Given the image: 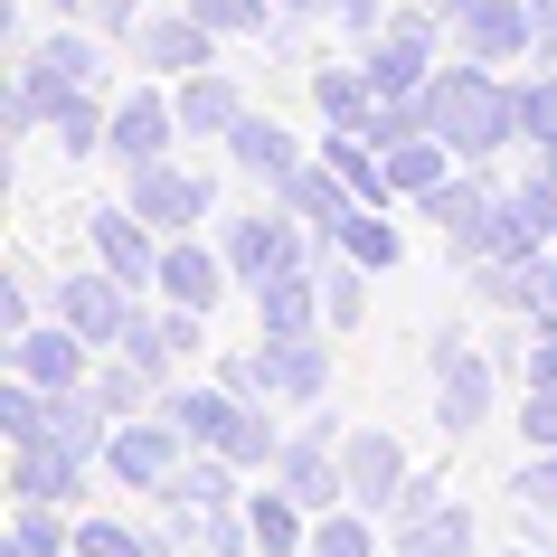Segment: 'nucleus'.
Returning <instances> with one entry per match:
<instances>
[{"mask_svg":"<svg viewBox=\"0 0 557 557\" xmlns=\"http://www.w3.org/2000/svg\"><path fill=\"white\" fill-rule=\"evenodd\" d=\"M123 359H133V369H151V379L171 387V379H180V350H171V322H161V312H133V331H123Z\"/></svg>","mask_w":557,"mask_h":557,"instance_id":"58836bf2","label":"nucleus"},{"mask_svg":"<svg viewBox=\"0 0 557 557\" xmlns=\"http://www.w3.org/2000/svg\"><path fill=\"white\" fill-rule=\"evenodd\" d=\"M510 500L548 520L557 510V444H520V463H510Z\"/></svg>","mask_w":557,"mask_h":557,"instance_id":"e433bc0d","label":"nucleus"},{"mask_svg":"<svg viewBox=\"0 0 557 557\" xmlns=\"http://www.w3.org/2000/svg\"><path fill=\"white\" fill-rule=\"evenodd\" d=\"M520 151H557V76L520 86Z\"/></svg>","mask_w":557,"mask_h":557,"instance_id":"a19ab883","label":"nucleus"},{"mask_svg":"<svg viewBox=\"0 0 557 557\" xmlns=\"http://www.w3.org/2000/svg\"><path fill=\"white\" fill-rule=\"evenodd\" d=\"M66 548H76V510L66 500H10L0 557H66Z\"/></svg>","mask_w":557,"mask_h":557,"instance_id":"a878e982","label":"nucleus"},{"mask_svg":"<svg viewBox=\"0 0 557 557\" xmlns=\"http://www.w3.org/2000/svg\"><path fill=\"white\" fill-rule=\"evenodd\" d=\"M123 199L143 208L161 236H199L208 208H218V171H199V161H171V151H161V161H133V171H123Z\"/></svg>","mask_w":557,"mask_h":557,"instance_id":"7ed1b4c3","label":"nucleus"},{"mask_svg":"<svg viewBox=\"0 0 557 557\" xmlns=\"http://www.w3.org/2000/svg\"><path fill=\"white\" fill-rule=\"evenodd\" d=\"M218 151H227V171L264 180V189H284V180L302 171V143H294V133H284L274 114H236V133H227Z\"/></svg>","mask_w":557,"mask_h":557,"instance_id":"a211bd4d","label":"nucleus"},{"mask_svg":"<svg viewBox=\"0 0 557 557\" xmlns=\"http://www.w3.org/2000/svg\"><path fill=\"white\" fill-rule=\"evenodd\" d=\"M256 312H264V341L331 331V322H322V274H312V264H302V274H274V284H256Z\"/></svg>","mask_w":557,"mask_h":557,"instance_id":"393cba45","label":"nucleus"},{"mask_svg":"<svg viewBox=\"0 0 557 557\" xmlns=\"http://www.w3.org/2000/svg\"><path fill=\"white\" fill-rule=\"evenodd\" d=\"M472 510L463 500H435V510H416V520H387V557H472Z\"/></svg>","mask_w":557,"mask_h":557,"instance_id":"412c9836","label":"nucleus"},{"mask_svg":"<svg viewBox=\"0 0 557 557\" xmlns=\"http://www.w3.org/2000/svg\"><path fill=\"white\" fill-rule=\"evenodd\" d=\"M218 246H227V274L246 284V294H256V284H274V274H302V264L322 256V236L302 227L284 199H274V208H246V218H227V236H218Z\"/></svg>","mask_w":557,"mask_h":557,"instance_id":"f03ea898","label":"nucleus"},{"mask_svg":"<svg viewBox=\"0 0 557 557\" xmlns=\"http://www.w3.org/2000/svg\"><path fill=\"white\" fill-rule=\"evenodd\" d=\"M86 236H95V264H104V274H123L133 294H151V284H161V246H171V236L151 227L133 199H104V208L86 218Z\"/></svg>","mask_w":557,"mask_h":557,"instance_id":"9d476101","label":"nucleus"},{"mask_svg":"<svg viewBox=\"0 0 557 557\" xmlns=\"http://www.w3.org/2000/svg\"><path fill=\"white\" fill-rule=\"evenodd\" d=\"M529 331H539V341H557V246L529 264Z\"/></svg>","mask_w":557,"mask_h":557,"instance_id":"37998d69","label":"nucleus"},{"mask_svg":"<svg viewBox=\"0 0 557 557\" xmlns=\"http://www.w3.org/2000/svg\"><path fill=\"white\" fill-rule=\"evenodd\" d=\"M510 189H520V208L539 218V236L557 246V151H529V171L510 180Z\"/></svg>","mask_w":557,"mask_h":557,"instance_id":"ea45409f","label":"nucleus"},{"mask_svg":"<svg viewBox=\"0 0 557 557\" xmlns=\"http://www.w3.org/2000/svg\"><path fill=\"white\" fill-rule=\"evenodd\" d=\"M492 199H500V180H492V161H463V171L444 180V189H425V227H444V246H454V264L472 256V236H482V218H492Z\"/></svg>","mask_w":557,"mask_h":557,"instance_id":"dca6fc26","label":"nucleus"},{"mask_svg":"<svg viewBox=\"0 0 557 557\" xmlns=\"http://www.w3.org/2000/svg\"><path fill=\"white\" fill-rule=\"evenodd\" d=\"M425 114L435 133L454 143V161H500V151H520V86H500V66H435V86H425Z\"/></svg>","mask_w":557,"mask_h":557,"instance_id":"f257e3e1","label":"nucleus"},{"mask_svg":"<svg viewBox=\"0 0 557 557\" xmlns=\"http://www.w3.org/2000/svg\"><path fill=\"white\" fill-rule=\"evenodd\" d=\"M171 95H180V133H189V143H227L236 114H246V95H236L218 66H199V76H171Z\"/></svg>","mask_w":557,"mask_h":557,"instance_id":"4be33fe9","label":"nucleus"},{"mask_svg":"<svg viewBox=\"0 0 557 557\" xmlns=\"http://www.w3.org/2000/svg\"><path fill=\"white\" fill-rule=\"evenodd\" d=\"M322 246H341V256H359L369 274H387V264L407 256V236H397V227L379 218V199H359L350 218H341V236H322Z\"/></svg>","mask_w":557,"mask_h":557,"instance_id":"f704fd0d","label":"nucleus"},{"mask_svg":"<svg viewBox=\"0 0 557 557\" xmlns=\"http://www.w3.org/2000/svg\"><path fill=\"white\" fill-rule=\"evenodd\" d=\"M246 520H256V557H302V539H312V510H302L284 482H264V492L246 500Z\"/></svg>","mask_w":557,"mask_h":557,"instance_id":"c85d7f7f","label":"nucleus"},{"mask_svg":"<svg viewBox=\"0 0 557 557\" xmlns=\"http://www.w3.org/2000/svg\"><path fill=\"white\" fill-rule=\"evenodd\" d=\"M189 10H199L208 29H227V38H256L264 29V0H189Z\"/></svg>","mask_w":557,"mask_h":557,"instance_id":"c03bdc74","label":"nucleus"},{"mask_svg":"<svg viewBox=\"0 0 557 557\" xmlns=\"http://www.w3.org/2000/svg\"><path fill=\"white\" fill-rule=\"evenodd\" d=\"M444 29H454V58H472V66L539 58V20H529V0H444Z\"/></svg>","mask_w":557,"mask_h":557,"instance_id":"6e6552de","label":"nucleus"},{"mask_svg":"<svg viewBox=\"0 0 557 557\" xmlns=\"http://www.w3.org/2000/svg\"><path fill=\"white\" fill-rule=\"evenodd\" d=\"M256 359H264V397H274V407L312 416V407L331 397V341H322V331H294V341H256Z\"/></svg>","mask_w":557,"mask_h":557,"instance_id":"f8f14e48","label":"nucleus"},{"mask_svg":"<svg viewBox=\"0 0 557 557\" xmlns=\"http://www.w3.org/2000/svg\"><path fill=\"white\" fill-rule=\"evenodd\" d=\"M274 199L294 208V218H302V227H312V236H341V218H350V208H359V189H350V180H341V171H331L322 151H312V161H302V171L284 180Z\"/></svg>","mask_w":557,"mask_h":557,"instance_id":"aec40b11","label":"nucleus"},{"mask_svg":"<svg viewBox=\"0 0 557 557\" xmlns=\"http://www.w3.org/2000/svg\"><path fill=\"white\" fill-rule=\"evenodd\" d=\"M227 397H236V387H227ZM284 435H294V425L274 416V397H236V407H227V435H218V454H227L236 472H274V463H284Z\"/></svg>","mask_w":557,"mask_h":557,"instance_id":"6ab92c4d","label":"nucleus"},{"mask_svg":"<svg viewBox=\"0 0 557 557\" xmlns=\"http://www.w3.org/2000/svg\"><path fill=\"white\" fill-rule=\"evenodd\" d=\"M302 557H387V520L379 510H322L312 520V539H302Z\"/></svg>","mask_w":557,"mask_h":557,"instance_id":"2f4dec72","label":"nucleus"},{"mask_svg":"<svg viewBox=\"0 0 557 557\" xmlns=\"http://www.w3.org/2000/svg\"><path fill=\"white\" fill-rule=\"evenodd\" d=\"M48 312H58L66 331H86L95 350H123V331H133L143 294H133L123 274H104V264H66L58 284H48Z\"/></svg>","mask_w":557,"mask_h":557,"instance_id":"20e7f679","label":"nucleus"},{"mask_svg":"<svg viewBox=\"0 0 557 557\" xmlns=\"http://www.w3.org/2000/svg\"><path fill=\"white\" fill-rule=\"evenodd\" d=\"M104 123H114V104H104V95H66L48 133H58L66 161H95V151H104Z\"/></svg>","mask_w":557,"mask_h":557,"instance_id":"c9c22d12","label":"nucleus"},{"mask_svg":"<svg viewBox=\"0 0 557 557\" xmlns=\"http://www.w3.org/2000/svg\"><path fill=\"white\" fill-rule=\"evenodd\" d=\"M520 397H557V341H539V331H529V350H520Z\"/></svg>","mask_w":557,"mask_h":557,"instance_id":"49530a36","label":"nucleus"},{"mask_svg":"<svg viewBox=\"0 0 557 557\" xmlns=\"http://www.w3.org/2000/svg\"><path fill=\"white\" fill-rule=\"evenodd\" d=\"M29 66L48 76V86H66V95H104V48H95V38H76V29L38 38V48H29Z\"/></svg>","mask_w":557,"mask_h":557,"instance_id":"cd10ccee","label":"nucleus"},{"mask_svg":"<svg viewBox=\"0 0 557 557\" xmlns=\"http://www.w3.org/2000/svg\"><path fill=\"white\" fill-rule=\"evenodd\" d=\"M86 20H95V38H143V10L133 0H86Z\"/></svg>","mask_w":557,"mask_h":557,"instance_id":"de8ad7c7","label":"nucleus"},{"mask_svg":"<svg viewBox=\"0 0 557 557\" xmlns=\"http://www.w3.org/2000/svg\"><path fill=\"white\" fill-rule=\"evenodd\" d=\"M284 10H294V29H302V20H322V10H341V0H284Z\"/></svg>","mask_w":557,"mask_h":557,"instance_id":"603ef678","label":"nucleus"},{"mask_svg":"<svg viewBox=\"0 0 557 557\" xmlns=\"http://www.w3.org/2000/svg\"><path fill=\"white\" fill-rule=\"evenodd\" d=\"M454 171H463V161H454V143H444V133H416V143L387 151V180H397V199H425V189H444Z\"/></svg>","mask_w":557,"mask_h":557,"instance_id":"72a5a7b5","label":"nucleus"},{"mask_svg":"<svg viewBox=\"0 0 557 557\" xmlns=\"http://www.w3.org/2000/svg\"><path fill=\"white\" fill-rule=\"evenodd\" d=\"M425 369H435V425L444 435H472V425L500 407V369L472 350V341H454V331L425 341Z\"/></svg>","mask_w":557,"mask_h":557,"instance_id":"0eeeda50","label":"nucleus"},{"mask_svg":"<svg viewBox=\"0 0 557 557\" xmlns=\"http://www.w3.org/2000/svg\"><path fill=\"white\" fill-rule=\"evenodd\" d=\"M529 20H539V58H557V0H529Z\"/></svg>","mask_w":557,"mask_h":557,"instance_id":"3c124183","label":"nucleus"},{"mask_svg":"<svg viewBox=\"0 0 557 557\" xmlns=\"http://www.w3.org/2000/svg\"><path fill=\"white\" fill-rule=\"evenodd\" d=\"M86 397L123 425V416H151V407H161V379H151V369H133L123 350H104V359H95V379H86Z\"/></svg>","mask_w":557,"mask_h":557,"instance_id":"7c9ffc66","label":"nucleus"},{"mask_svg":"<svg viewBox=\"0 0 557 557\" xmlns=\"http://www.w3.org/2000/svg\"><path fill=\"white\" fill-rule=\"evenodd\" d=\"M227 407H236L227 379H208V387H180L171 379V387H161V416H171L189 444H208V454H218V435H227Z\"/></svg>","mask_w":557,"mask_h":557,"instance_id":"473e14b6","label":"nucleus"},{"mask_svg":"<svg viewBox=\"0 0 557 557\" xmlns=\"http://www.w3.org/2000/svg\"><path fill=\"white\" fill-rule=\"evenodd\" d=\"M510 557H548V548H529V539H520V548H510Z\"/></svg>","mask_w":557,"mask_h":557,"instance_id":"864d4df0","label":"nucleus"},{"mask_svg":"<svg viewBox=\"0 0 557 557\" xmlns=\"http://www.w3.org/2000/svg\"><path fill=\"white\" fill-rule=\"evenodd\" d=\"M161 539H143L133 520H104V510H76V557H151Z\"/></svg>","mask_w":557,"mask_h":557,"instance_id":"4c0bfd02","label":"nucleus"},{"mask_svg":"<svg viewBox=\"0 0 557 557\" xmlns=\"http://www.w3.org/2000/svg\"><path fill=\"white\" fill-rule=\"evenodd\" d=\"M208 38H218V29H208L199 10H161V20H143V66H151V76H199Z\"/></svg>","mask_w":557,"mask_h":557,"instance_id":"5701e85b","label":"nucleus"},{"mask_svg":"<svg viewBox=\"0 0 557 557\" xmlns=\"http://www.w3.org/2000/svg\"><path fill=\"white\" fill-rule=\"evenodd\" d=\"M95 359H104V350H95L86 331H66L58 312H48L38 331H20V341H10V379H29V387H86Z\"/></svg>","mask_w":557,"mask_h":557,"instance_id":"ddd939ff","label":"nucleus"},{"mask_svg":"<svg viewBox=\"0 0 557 557\" xmlns=\"http://www.w3.org/2000/svg\"><path fill=\"white\" fill-rule=\"evenodd\" d=\"M341 463H350V500H359V510H379V520L407 500V482H416V472H407V444L387 435V425L341 435Z\"/></svg>","mask_w":557,"mask_h":557,"instance_id":"4468645a","label":"nucleus"},{"mask_svg":"<svg viewBox=\"0 0 557 557\" xmlns=\"http://www.w3.org/2000/svg\"><path fill=\"white\" fill-rule=\"evenodd\" d=\"M86 454H66L58 435H29V444H10V500H86Z\"/></svg>","mask_w":557,"mask_h":557,"instance_id":"f3484780","label":"nucleus"},{"mask_svg":"<svg viewBox=\"0 0 557 557\" xmlns=\"http://www.w3.org/2000/svg\"><path fill=\"white\" fill-rule=\"evenodd\" d=\"M274 482L322 520V510H350V463H341V425H331L322 407L302 416L294 435H284V463H274Z\"/></svg>","mask_w":557,"mask_h":557,"instance_id":"39448f33","label":"nucleus"},{"mask_svg":"<svg viewBox=\"0 0 557 557\" xmlns=\"http://www.w3.org/2000/svg\"><path fill=\"white\" fill-rule=\"evenodd\" d=\"M435 500H444V482H435V472H416V482H407V500H397L387 520H416V510H435Z\"/></svg>","mask_w":557,"mask_h":557,"instance_id":"8fccbe9b","label":"nucleus"},{"mask_svg":"<svg viewBox=\"0 0 557 557\" xmlns=\"http://www.w3.org/2000/svg\"><path fill=\"white\" fill-rule=\"evenodd\" d=\"M387 20H397V10H387V0H341V29H350V38H379Z\"/></svg>","mask_w":557,"mask_h":557,"instance_id":"09e8293b","label":"nucleus"},{"mask_svg":"<svg viewBox=\"0 0 557 557\" xmlns=\"http://www.w3.org/2000/svg\"><path fill=\"white\" fill-rule=\"evenodd\" d=\"M58 10H86V0H58Z\"/></svg>","mask_w":557,"mask_h":557,"instance_id":"5fc2aeb1","label":"nucleus"},{"mask_svg":"<svg viewBox=\"0 0 557 557\" xmlns=\"http://www.w3.org/2000/svg\"><path fill=\"white\" fill-rule=\"evenodd\" d=\"M444 38H454V29H444L435 10H397V20L359 48V66L379 76V95H425V86H435V66H444Z\"/></svg>","mask_w":557,"mask_h":557,"instance_id":"423d86ee","label":"nucleus"},{"mask_svg":"<svg viewBox=\"0 0 557 557\" xmlns=\"http://www.w3.org/2000/svg\"><path fill=\"white\" fill-rule=\"evenodd\" d=\"M180 143V95L171 86H123L114 95V123H104V161H161Z\"/></svg>","mask_w":557,"mask_h":557,"instance_id":"9b49d317","label":"nucleus"},{"mask_svg":"<svg viewBox=\"0 0 557 557\" xmlns=\"http://www.w3.org/2000/svg\"><path fill=\"white\" fill-rule=\"evenodd\" d=\"M472 274V294L492 302V312H520L529 322V264H463Z\"/></svg>","mask_w":557,"mask_h":557,"instance_id":"79ce46f5","label":"nucleus"},{"mask_svg":"<svg viewBox=\"0 0 557 557\" xmlns=\"http://www.w3.org/2000/svg\"><path fill=\"white\" fill-rule=\"evenodd\" d=\"M312 274H322V322H331V331H359V322H369V264H359V256L322 246Z\"/></svg>","mask_w":557,"mask_h":557,"instance_id":"c756f323","label":"nucleus"},{"mask_svg":"<svg viewBox=\"0 0 557 557\" xmlns=\"http://www.w3.org/2000/svg\"><path fill=\"white\" fill-rule=\"evenodd\" d=\"M180 454H199V444H189L171 416L151 407V416H123V425H114V444H104V472H114L133 500H151V492L180 472Z\"/></svg>","mask_w":557,"mask_h":557,"instance_id":"1a4fd4ad","label":"nucleus"},{"mask_svg":"<svg viewBox=\"0 0 557 557\" xmlns=\"http://www.w3.org/2000/svg\"><path fill=\"white\" fill-rule=\"evenodd\" d=\"M48 322V312H38V294H29V274H10V284H0V331H10V341H20V331H38Z\"/></svg>","mask_w":557,"mask_h":557,"instance_id":"a18cd8bd","label":"nucleus"},{"mask_svg":"<svg viewBox=\"0 0 557 557\" xmlns=\"http://www.w3.org/2000/svg\"><path fill=\"white\" fill-rule=\"evenodd\" d=\"M218 500H236V463L199 444V454H180V472L161 482V492H151V510L171 520V510H218Z\"/></svg>","mask_w":557,"mask_h":557,"instance_id":"b1692460","label":"nucleus"},{"mask_svg":"<svg viewBox=\"0 0 557 557\" xmlns=\"http://www.w3.org/2000/svg\"><path fill=\"white\" fill-rule=\"evenodd\" d=\"M227 246H208V236H171V246H161V284H151V294L161 302H180V312H218V302H227Z\"/></svg>","mask_w":557,"mask_h":557,"instance_id":"2eb2a0df","label":"nucleus"},{"mask_svg":"<svg viewBox=\"0 0 557 557\" xmlns=\"http://www.w3.org/2000/svg\"><path fill=\"white\" fill-rule=\"evenodd\" d=\"M312 104H322L331 133H369V114H379V76H369V66H322V76H312Z\"/></svg>","mask_w":557,"mask_h":557,"instance_id":"bb28decb","label":"nucleus"}]
</instances>
